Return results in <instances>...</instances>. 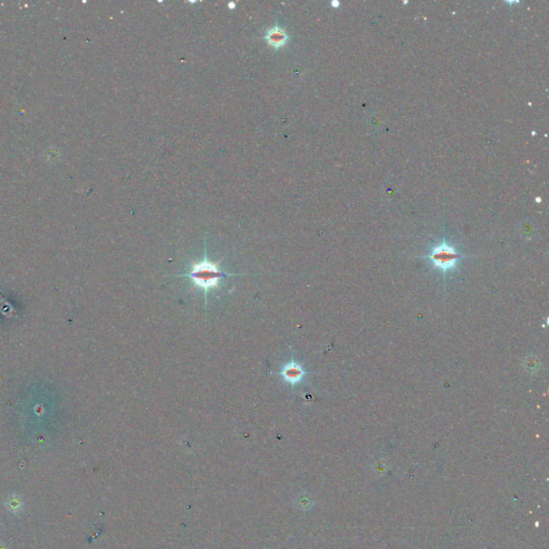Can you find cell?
<instances>
[{
    "mask_svg": "<svg viewBox=\"0 0 549 549\" xmlns=\"http://www.w3.org/2000/svg\"><path fill=\"white\" fill-rule=\"evenodd\" d=\"M264 39L270 47H272L273 49H279L287 45V43L290 40V36L285 28L280 27V26L276 24L267 29Z\"/></svg>",
    "mask_w": 549,
    "mask_h": 549,
    "instance_id": "cell-4",
    "label": "cell"
},
{
    "mask_svg": "<svg viewBox=\"0 0 549 549\" xmlns=\"http://www.w3.org/2000/svg\"><path fill=\"white\" fill-rule=\"evenodd\" d=\"M420 259H426L430 262L433 267L439 269L443 273L444 281H446V277L448 273L456 269L457 265L459 264V261L468 257L467 255L461 254L458 249L450 244L445 238L442 240V243L436 245L431 249V251L426 255L419 256Z\"/></svg>",
    "mask_w": 549,
    "mask_h": 549,
    "instance_id": "cell-2",
    "label": "cell"
},
{
    "mask_svg": "<svg viewBox=\"0 0 549 549\" xmlns=\"http://www.w3.org/2000/svg\"><path fill=\"white\" fill-rule=\"evenodd\" d=\"M277 374H279L286 383L292 386H295L299 383H302L308 373L302 365H299L298 363L295 362V359L293 357L290 363L286 364L281 368V370Z\"/></svg>",
    "mask_w": 549,
    "mask_h": 549,
    "instance_id": "cell-3",
    "label": "cell"
},
{
    "mask_svg": "<svg viewBox=\"0 0 549 549\" xmlns=\"http://www.w3.org/2000/svg\"><path fill=\"white\" fill-rule=\"evenodd\" d=\"M339 5H340V4H339V3H335V2H334V3H333V6H334V7H338V6H339Z\"/></svg>",
    "mask_w": 549,
    "mask_h": 549,
    "instance_id": "cell-6",
    "label": "cell"
},
{
    "mask_svg": "<svg viewBox=\"0 0 549 549\" xmlns=\"http://www.w3.org/2000/svg\"><path fill=\"white\" fill-rule=\"evenodd\" d=\"M7 506L9 511H11L13 513H19L23 509V501L19 497L10 498V499H8Z\"/></svg>",
    "mask_w": 549,
    "mask_h": 549,
    "instance_id": "cell-5",
    "label": "cell"
},
{
    "mask_svg": "<svg viewBox=\"0 0 549 549\" xmlns=\"http://www.w3.org/2000/svg\"><path fill=\"white\" fill-rule=\"evenodd\" d=\"M222 259L216 263H211L207 259V249H206V246H205V253H204L203 261L201 262L191 261L190 271L185 272L183 274H175V277L190 278L192 285L195 288L200 289L204 292L205 304H206V297H207L208 292L220 289V282L222 278L243 274V273H228V272L222 271L219 267Z\"/></svg>",
    "mask_w": 549,
    "mask_h": 549,
    "instance_id": "cell-1",
    "label": "cell"
}]
</instances>
